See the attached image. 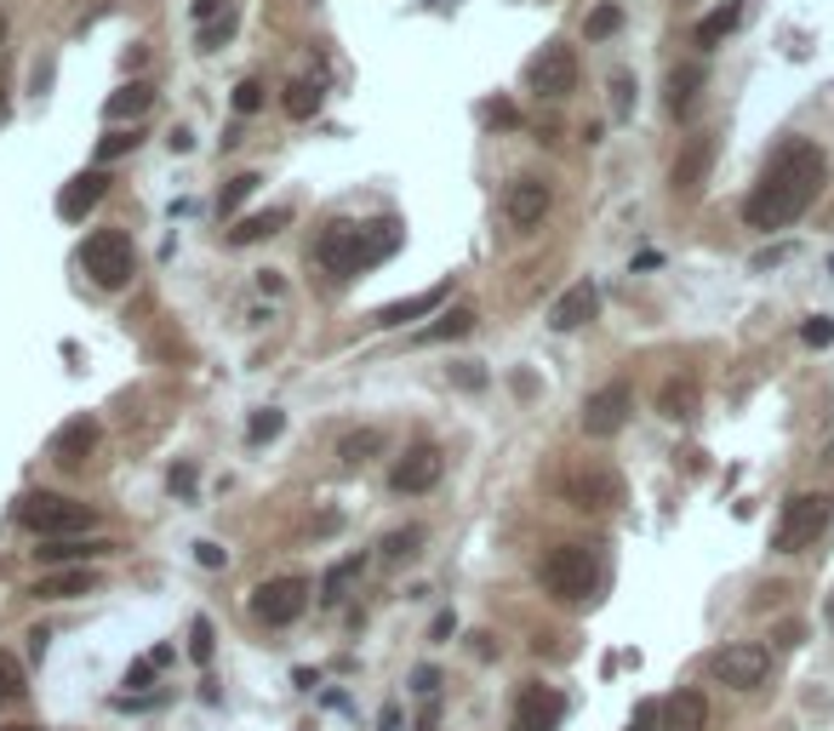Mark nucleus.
Returning <instances> with one entry per match:
<instances>
[{
    "label": "nucleus",
    "mask_w": 834,
    "mask_h": 731,
    "mask_svg": "<svg viewBox=\"0 0 834 731\" xmlns=\"http://www.w3.org/2000/svg\"><path fill=\"white\" fill-rule=\"evenodd\" d=\"M823 183H828L823 149L806 144V138H794V144H783L772 160H766L754 194L743 201V223H749V229H766V235H772V229H789L794 218L812 212V201L823 194Z\"/></svg>",
    "instance_id": "f257e3e1"
},
{
    "label": "nucleus",
    "mask_w": 834,
    "mask_h": 731,
    "mask_svg": "<svg viewBox=\"0 0 834 731\" xmlns=\"http://www.w3.org/2000/svg\"><path fill=\"white\" fill-rule=\"evenodd\" d=\"M394 246H400V223H394V218H378V223H331L326 235H320V246H315V263H320L326 275L349 280V275L378 269L383 257H394Z\"/></svg>",
    "instance_id": "f03ea898"
},
{
    "label": "nucleus",
    "mask_w": 834,
    "mask_h": 731,
    "mask_svg": "<svg viewBox=\"0 0 834 731\" xmlns=\"http://www.w3.org/2000/svg\"><path fill=\"white\" fill-rule=\"evenodd\" d=\"M18 520L35 531V538H75V531L97 526V509L75 504V497H63V491H29L18 504Z\"/></svg>",
    "instance_id": "7ed1b4c3"
},
{
    "label": "nucleus",
    "mask_w": 834,
    "mask_h": 731,
    "mask_svg": "<svg viewBox=\"0 0 834 731\" xmlns=\"http://www.w3.org/2000/svg\"><path fill=\"white\" fill-rule=\"evenodd\" d=\"M81 269L92 275V286H104V292L131 286V275H138V252H131V235H120V229H97V235H86V246H81Z\"/></svg>",
    "instance_id": "20e7f679"
},
{
    "label": "nucleus",
    "mask_w": 834,
    "mask_h": 731,
    "mask_svg": "<svg viewBox=\"0 0 834 731\" xmlns=\"http://www.w3.org/2000/svg\"><path fill=\"white\" fill-rule=\"evenodd\" d=\"M543 589L555 594V601H589L594 583H600V566H594V554L583 543H560L543 554V566H538Z\"/></svg>",
    "instance_id": "39448f33"
},
{
    "label": "nucleus",
    "mask_w": 834,
    "mask_h": 731,
    "mask_svg": "<svg viewBox=\"0 0 834 731\" xmlns=\"http://www.w3.org/2000/svg\"><path fill=\"white\" fill-rule=\"evenodd\" d=\"M828 509H834V497L828 491H806V497H794V504L783 509L778 531H772V549L778 554H794V549H806L817 531L828 526Z\"/></svg>",
    "instance_id": "423d86ee"
},
{
    "label": "nucleus",
    "mask_w": 834,
    "mask_h": 731,
    "mask_svg": "<svg viewBox=\"0 0 834 731\" xmlns=\"http://www.w3.org/2000/svg\"><path fill=\"white\" fill-rule=\"evenodd\" d=\"M304 606H309V583L304 578H270V583L252 589V617L270 623V628L297 623V617H304Z\"/></svg>",
    "instance_id": "0eeeda50"
},
{
    "label": "nucleus",
    "mask_w": 834,
    "mask_h": 731,
    "mask_svg": "<svg viewBox=\"0 0 834 731\" xmlns=\"http://www.w3.org/2000/svg\"><path fill=\"white\" fill-rule=\"evenodd\" d=\"M709 669H715V680L731 686V691H754L766 675H772V651L754 646V640H738V646H720Z\"/></svg>",
    "instance_id": "6e6552de"
},
{
    "label": "nucleus",
    "mask_w": 834,
    "mask_h": 731,
    "mask_svg": "<svg viewBox=\"0 0 834 731\" xmlns=\"http://www.w3.org/2000/svg\"><path fill=\"white\" fill-rule=\"evenodd\" d=\"M526 86L538 97H572L578 92V52L572 46H543L538 57L526 63Z\"/></svg>",
    "instance_id": "1a4fd4ad"
},
{
    "label": "nucleus",
    "mask_w": 834,
    "mask_h": 731,
    "mask_svg": "<svg viewBox=\"0 0 834 731\" xmlns=\"http://www.w3.org/2000/svg\"><path fill=\"white\" fill-rule=\"evenodd\" d=\"M629 406H635L629 383H606V389H594L589 401H583V435H594V441L617 435V428L629 423Z\"/></svg>",
    "instance_id": "9d476101"
},
{
    "label": "nucleus",
    "mask_w": 834,
    "mask_h": 731,
    "mask_svg": "<svg viewBox=\"0 0 834 731\" xmlns=\"http://www.w3.org/2000/svg\"><path fill=\"white\" fill-rule=\"evenodd\" d=\"M441 469H446V457H441L435 446H412V452L389 469V491H400V497L435 491V486H441Z\"/></svg>",
    "instance_id": "9b49d317"
},
{
    "label": "nucleus",
    "mask_w": 834,
    "mask_h": 731,
    "mask_svg": "<svg viewBox=\"0 0 834 731\" xmlns=\"http://www.w3.org/2000/svg\"><path fill=\"white\" fill-rule=\"evenodd\" d=\"M549 183L543 178H515L509 183V194H504V218L515 223V229H538L543 223V212H549Z\"/></svg>",
    "instance_id": "f8f14e48"
},
{
    "label": "nucleus",
    "mask_w": 834,
    "mask_h": 731,
    "mask_svg": "<svg viewBox=\"0 0 834 731\" xmlns=\"http://www.w3.org/2000/svg\"><path fill=\"white\" fill-rule=\"evenodd\" d=\"M104 194H109V178L97 172V166H92V172H75L70 183L57 189V218H63V223H81L97 201H104Z\"/></svg>",
    "instance_id": "ddd939ff"
},
{
    "label": "nucleus",
    "mask_w": 834,
    "mask_h": 731,
    "mask_svg": "<svg viewBox=\"0 0 834 731\" xmlns=\"http://www.w3.org/2000/svg\"><path fill=\"white\" fill-rule=\"evenodd\" d=\"M566 714V697L549 686H526L520 703H515V731H555Z\"/></svg>",
    "instance_id": "4468645a"
},
{
    "label": "nucleus",
    "mask_w": 834,
    "mask_h": 731,
    "mask_svg": "<svg viewBox=\"0 0 834 731\" xmlns=\"http://www.w3.org/2000/svg\"><path fill=\"white\" fill-rule=\"evenodd\" d=\"M594 315H600V292H594V280H578V286H566V292L555 297L549 326H555V331H578V326H589Z\"/></svg>",
    "instance_id": "2eb2a0df"
},
{
    "label": "nucleus",
    "mask_w": 834,
    "mask_h": 731,
    "mask_svg": "<svg viewBox=\"0 0 834 731\" xmlns=\"http://www.w3.org/2000/svg\"><path fill=\"white\" fill-rule=\"evenodd\" d=\"M97 446V417H70L52 435V463H63V469H81V463L92 457Z\"/></svg>",
    "instance_id": "dca6fc26"
},
{
    "label": "nucleus",
    "mask_w": 834,
    "mask_h": 731,
    "mask_svg": "<svg viewBox=\"0 0 834 731\" xmlns=\"http://www.w3.org/2000/svg\"><path fill=\"white\" fill-rule=\"evenodd\" d=\"M572 504L578 509H612V504H623V480L612 475V469H589V475H572Z\"/></svg>",
    "instance_id": "f3484780"
},
{
    "label": "nucleus",
    "mask_w": 834,
    "mask_h": 731,
    "mask_svg": "<svg viewBox=\"0 0 834 731\" xmlns=\"http://www.w3.org/2000/svg\"><path fill=\"white\" fill-rule=\"evenodd\" d=\"M709 160H715V138H692V144L680 149V160H675V172H669L675 194H697V189H704Z\"/></svg>",
    "instance_id": "a211bd4d"
},
{
    "label": "nucleus",
    "mask_w": 834,
    "mask_h": 731,
    "mask_svg": "<svg viewBox=\"0 0 834 731\" xmlns=\"http://www.w3.org/2000/svg\"><path fill=\"white\" fill-rule=\"evenodd\" d=\"M92 583L97 578L86 566H63V572H41L29 594H35V601H75V594H92Z\"/></svg>",
    "instance_id": "6ab92c4d"
},
{
    "label": "nucleus",
    "mask_w": 834,
    "mask_h": 731,
    "mask_svg": "<svg viewBox=\"0 0 834 731\" xmlns=\"http://www.w3.org/2000/svg\"><path fill=\"white\" fill-rule=\"evenodd\" d=\"M704 725H709L704 691H675L669 703H663V731H704Z\"/></svg>",
    "instance_id": "aec40b11"
},
{
    "label": "nucleus",
    "mask_w": 834,
    "mask_h": 731,
    "mask_svg": "<svg viewBox=\"0 0 834 731\" xmlns=\"http://www.w3.org/2000/svg\"><path fill=\"white\" fill-rule=\"evenodd\" d=\"M441 304H446V286H429V292H418V297L383 304V309H378V326H407V320H418V315H435Z\"/></svg>",
    "instance_id": "412c9836"
},
{
    "label": "nucleus",
    "mask_w": 834,
    "mask_h": 731,
    "mask_svg": "<svg viewBox=\"0 0 834 731\" xmlns=\"http://www.w3.org/2000/svg\"><path fill=\"white\" fill-rule=\"evenodd\" d=\"M286 223H292V212H286V206H275V212H252V218H241L235 229H229V246H257V241L281 235Z\"/></svg>",
    "instance_id": "4be33fe9"
},
{
    "label": "nucleus",
    "mask_w": 834,
    "mask_h": 731,
    "mask_svg": "<svg viewBox=\"0 0 834 731\" xmlns=\"http://www.w3.org/2000/svg\"><path fill=\"white\" fill-rule=\"evenodd\" d=\"M104 554H115V543H109V538H92V543L52 538L46 549H35V560H41V566H63V560H104Z\"/></svg>",
    "instance_id": "5701e85b"
},
{
    "label": "nucleus",
    "mask_w": 834,
    "mask_h": 731,
    "mask_svg": "<svg viewBox=\"0 0 834 731\" xmlns=\"http://www.w3.org/2000/svg\"><path fill=\"white\" fill-rule=\"evenodd\" d=\"M738 23H743V0H720V7L697 23V46H720Z\"/></svg>",
    "instance_id": "b1692460"
},
{
    "label": "nucleus",
    "mask_w": 834,
    "mask_h": 731,
    "mask_svg": "<svg viewBox=\"0 0 834 731\" xmlns=\"http://www.w3.org/2000/svg\"><path fill=\"white\" fill-rule=\"evenodd\" d=\"M697 92H704V63H680L669 75V115H692Z\"/></svg>",
    "instance_id": "393cba45"
},
{
    "label": "nucleus",
    "mask_w": 834,
    "mask_h": 731,
    "mask_svg": "<svg viewBox=\"0 0 834 731\" xmlns=\"http://www.w3.org/2000/svg\"><path fill=\"white\" fill-rule=\"evenodd\" d=\"M149 104H155V92H149L144 81H131V86H120L109 104H104V115H109V120H138V115H149Z\"/></svg>",
    "instance_id": "a878e982"
},
{
    "label": "nucleus",
    "mask_w": 834,
    "mask_h": 731,
    "mask_svg": "<svg viewBox=\"0 0 834 731\" xmlns=\"http://www.w3.org/2000/svg\"><path fill=\"white\" fill-rule=\"evenodd\" d=\"M657 406H663V417L686 423L697 412V383L692 378H669V383H663V394H657Z\"/></svg>",
    "instance_id": "bb28decb"
},
{
    "label": "nucleus",
    "mask_w": 834,
    "mask_h": 731,
    "mask_svg": "<svg viewBox=\"0 0 834 731\" xmlns=\"http://www.w3.org/2000/svg\"><path fill=\"white\" fill-rule=\"evenodd\" d=\"M360 572H366V560H360V554H349V560H338V566H331V572H326V583H320V601H326V606H338V601H344V594H349V589L360 583Z\"/></svg>",
    "instance_id": "cd10ccee"
},
{
    "label": "nucleus",
    "mask_w": 834,
    "mask_h": 731,
    "mask_svg": "<svg viewBox=\"0 0 834 731\" xmlns=\"http://www.w3.org/2000/svg\"><path fill=\"white\" fill-rule=\"evenodd\" d=\"M469 326H475V315H469V309H452V315H441L435 326H423L412 343H423V349H429V343H452V338H463Z\"/></svg>",
    "instance_id": "c85d7f7f"
},
{
    "label": "nucleus",
    "mask_w": 834,
    "mask_h": 731,
    "mask_svg": "<svg viewBox=\"0 0 834 731\" xmlns=\"http://www.w3.org/2000/svg\"><path fill=\"white\" fill-rule=\"evenodd\" d=\"M281 109H286L292 120H315V109H320V86H315V81H292L286 97H281Z\"/></svg>",
    "instance_id": "c756f323"
},
{
    "label": "nucleus",
    "mask_w": 834,
    "mask_h": 731,
    "mask_svg": "<svg viewBox=\"0 0 834 731\" xmlns=\"http://www.w3.org/2000/svg\"><path fill=\"white\" fill-rule=\"evenodd\" d=\"M617 29H623V7H617V0H606V7L589 12L583 35H589V41H606V35H617Z\"/></svg>",
    "instance_id": "7c9ffc66"
},
{
    "label": "nucleus",
    "mask_w": 834,
    "mask_h": 731,
    "mask_svg": "<svg viewBox=\"0 0 834 731\" xmlns=\"http://www.w3.org/2000/svg\"><path fill=\"white\" fill-rule=\"evenodd\" d=\"M378 452H383V428H360V435H349V441L338 446L344 463H366V457H378Z\"/></svg>",
    "instance_id": "2f4dec72"
},
{
    "label": "nucleus",
    "mask_w": 834,
    "mask_h": 731,
    "mask_svg": "<svg viewBox=\"0 0 834 731\" xmlns=\"http://www.w3.org/2000/svg\"><path fill=\"white\" fill-rule=\"evenodd\" d=\"M252 189H257V172H241V178H229V189L218 194V212L223 218H235L246 201H252Z\"/></svg>",
    "instance_id": "473e14b6"
},
{
    "label": "nucleus",
    "mask_w": 834,
    "mask_h": 731,
    "mask_svg": "<svg viewBox=\"0 0 834 731\" xmlns=\"http://www.w3.org/2000/svg\"><path fill=\"white\" fill-rule=\"evenodd\" d=\"M18 697H23V669H18L12 651H0V709L18 703Z\"/></svg>",
    "instance_id": "72a5a7b5"
},
{
    "label": "nucleus",
    "mask_w": 834,
    "mask_h": 731,
    "mask_svg": "<svg viewBox=\"0 0 834 731\" xmlns=\"http://www.w3.org/2000/svg\"><path fill=\"white\" fill-rule=\"evenodd\" d=\"M212 651H218L212 623H207V617H194V623H189V657H194V663H212Z\"/></svg>",
    "instance_id": "f704fd0d"
},
{
    "label": "nucleus",
    "mask_w": 834,
    "mask_h": 731,
    "mask_svg": "<svg viewBox=\"0 0 834 731\" xmlns=\"http://www.w3.org/2000/svg\"><path fill=\"white\" fill-rule=\"evenodd\" d=\"M281 428H286V417H281V412L270 406V412H257V417L246 423V441H252V446H263V441H275Z\"/></svg>",
    "instance_id": "c9c22d12"
},
{
    "label": "nucleus",
    "mask_w": 834,
    "mask_h": 731,
    "mask_svg": "<svg viewBox=\"0 0 834 731\" xmlns=\"http://www.w3.org/2000/svg\"><path fill=\"white\" fill-rule=\"evenodd\" d=\"M418 543H423V526H407V531H389V543H383V554H389V560H407V554H418Z\"/></svg>",
    "instance_id": "e433bc0d"
},
{
    "label": "nucleus",
    "mask_w": 834,
    "mask_h": 731,
    "mask_svg": "<svg viewBox=\"0 0 834 731\" xmlns=\"http://www.w3.org/2000/svg\"><path fill=\"white\" fill-rule=\"evenodd\" d=\"M800 343H806V349H828V343H834V320H828V315H812L806 326H800Z\"/></svg>",
    "instance_id": "4c0bfd02"
},
{
    "label": "nucleus",
    "mask_w": 834,
    "mask_h": 731,
    "mask_svg": "<svg viewBox=\"0 0 834 731\" xmlns=\"http://www.w3.org/2000/svg\"><path fill=\"white\" fill-rule=\"evenodd\" d=\"M263 104H270V92H263V81H241V86H235V115H257Z\"/></svg>",
    "instance_id": "58836bf2"
},
{
    "label": "nucleus",
    "mask_w": 834,
    "mask_h": 731,
    "mask_svg": "<svg viewBox=\"0 0 834 731\" xmlns=\"http://www.w3.org/2000/svg\"><path fill=\"white\" fill-rule=\"evenodd\" d=\"M138 149V131H109L104 144H97V160H120V155H131Z\"/></svg>",
    "instance_id": "ea45409f"
},
{
    "label": "nucleus",
    "mask_w": 834,
    "mask_h": 731,
    "mask_svg": "<svg viewBox=\"0 0 834 731\" xmlns=\"http://www.w3.org/2000/svg\"><path fill=\"white\" fill-rule=\"evenodd\" d=\"M229 35H235V12H223V23H218V18H212V23H200V46H207V52H212V46H223Z\"/></svg>",
    "instance_id": "a19ab883"
},
{
    "label": "nucleus",
    "mask_w": 834,
    "mask_h": 731,
    "mask_svg": "<svg viewBox=\"0 0 834 731\" xmlns=\"http://www.w3.org/2000/svg\"><path fill=\"white\" fill-rule=\"evenodd\" d=\"M481 120H486V126H520V115H515L509 104H486V109H481Z\"/></svg>",
    "instance_id": "79ce46f5"
},
{
    "label": "nucleus",
    "mask_w": 834,
    "mask_h": 731,
    "mask_svg": "<svg viewBox=\"0 0 834 731\" xmlns=\"http://www.w3.org/2000/svg\"><path fill=\"white\" fill-rule=\"evenodd\" d=\"M194 560H200L207 572H218V566H223V549H218V543H194Z\"/></svg>",
    "instance_id": "37998d69"
},
{
    "label": "nucleus",
    "mask_w": 834,
    "mask_h": 731,
    "mask_svg": "<svg viewBox=\"0 0 834 731\" xmlns=\"http://www.w3.org/2000/svg\"><path fill=\"white\" fill-rule=\"evenodd\" d=\"M629 731H657V703H641L635 720H629Z\"/></svg>",
    "instance_id": "c03bdc74"
},
{
    "label": "nucleus",
    "mask_w": 834,
    "mask_h": 731,
    "mask_svg": "<svg viewBox=\"0 0 834 731\" xmlns=\"http://www.w3.org/2000/svg\"><path fill=\"white\" fill-rule=\"evenodd\" d=\"M435 686H441L435 669H418V675H412V691H418V697H435Z\"/></svg>",
    "instance_id": "a18cd8bd"
},
{
    "label": "nucleus",
    "mask_w": 834,
    "mask_h": 731,
    "mask_svg": "<svg viewBox=\"0 0 834 731\" xmlns=\"http://www.w3.org/2000/svg\"><path fill=\"white\" fill-rule=\"evenodd\" d=\"M172 491H194V469H189V463H178V469H172Z\"/></svg>",
    "instance_id": "49530a36"
},
{
    "label": "nucleus",
    "mask_w": 834,
    "mask_h": 731,
    "mask_svg": "<svg viewBox=\"0 0 834 731\" xmlns=\"http://www.w3.org/2000/svg\"><path fill=\"white\" fill-rule=\"evenodd\" d=\"M218 12H223V0H194V18H200V23H212Z\"/></svg>",
    "instance_id": "de8ad7c7"
},
{
    "label": "nucleus",
    "mask_w": 834,
    "mask_h": 731,
    "mask_svg": "<svg viewBox=\"0 0 834 731\" xmlns=\"http://www.w3.org/2000/svg\"><path fill=\"white\" fill-rule=\"evenodd\" d=\"M778 640H783V646H800V640H806V628H800V623H783Z\"/></svg>",
    "instance_id": "09e8293b"
},
{
    "label": "nucleus",
    "mask_w": 834,
    "mask_h": 731,
    "mask_svg": "<svg viewBox=\"0 0 834 731\" xmlns=\"http://www.w3.org/2000/svg\"><path fill=\"white\" fill-rule=\"evenodd\" d=\"M612 86H617V115H629V86H635V81H629V75H617Z\"/></svg>",
    "instance_id": "8fccbe9b"
},
{
    "label": "nucleus",
    "mask_w": 834,
    "mask_h": 731,
    "mask_svg": "<svg viewBox=\"0 0 834 731\" xmlns=\"http://www.w3.org/2000/svg\"><path fill=\"white\" fill-rule=\"evenodd\" d=\"M457 383H463V389H481V383H486V378H481V372H475V366H457Z\"/></svg>",
    "instance_id": "3c124183"
},
{
    "label": "nucleus",
    "mask_w": 834,
    "mask_h": 731,
    "mask_svg": "<svg viewBox=\"0 0 834 731\" xmlns=\"http://www.w3.org/2000/svg\"><path fill=\"white\" fill-rule=\"evenodd\" d=\"M0 120H7V70H0Z\"/></svg>",
    "instance_id": "603ef678"
},
{
    "label": "nucleus",
    "mask_w": 834,
    "mask_h": 731,
    "mask_svg": "<svg viewBox=\"0 0 834 731\" xmlns=\"http://www.w3.org/2000/svg\"><path fill=\"white\" fill-rule=\"evenodd\" d=\"M0 41H7V12H0Z\"/></svg>",
    "instance_id": "864d4df0"
},
{
    "label": "nucleus",
    "mask_w": 834,
    "mask_h": 731,
    "mask_svg": "<svg viewBox=\"0 0 834 731\" xmlns=\"http://www.w3.org/2000/svg\"><path fill=\"white\" fill-rule=\"evenodd\" d=\"M7 731H41V725H7Z\"/></svg>",
    "instance_id": "5fc2aeb1"
},
{
    "label": "nucleus",
    "mask_w": 834,
    "mask_h": 731,
    "mask_svg": "<svg viewBox=\"0 0 834 731\" xmlns=\"http://www.w3.org/2000/svg\"><path fill=\"white\" fill-rule=\"evenodd\" d=\"M828 623H834V601H828Z\"/></svg>",
    "instance_id": "6e6d98bb"
},
{
    "label": "nucleus",
    "mask_w": 834,
    "mask_h": 731,
    "mask_svg": "<svg viewBox=\"0 0 834 731\" xmlns=\"http://www.w3.org/2000/svg\"><path fill=\"white\" fill-rule=\"evenodd\" d=\"M828 275H834V263H828Z\"/></svg>",
    "instance_id": "4d7b16f0"
}]
</instances>
